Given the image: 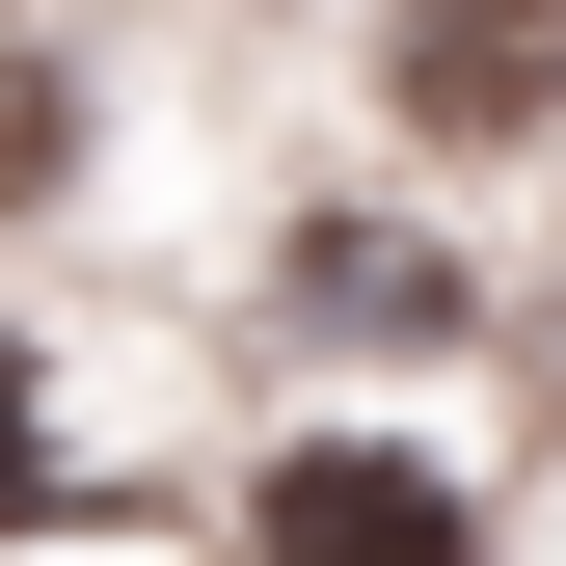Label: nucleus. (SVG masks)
Returning a JSON list of instances; mask_svg holds the SVG:
<instances>
[{
    "instance_id": "nucleus-3",
    "label": "nucleus",
    "mask_w": 566,
    "mask_h": 566,
    "mask_svg": "<svg viewBox=\"0 0 566 566\" xmlns=\"http://www.w3.org/2000/svg\"><path fill=\"white\" fill-rule=\"evenodd\" d=\"M270 297L350 324V350H405V324H459V243H432V217H297V243H270Z\"/></svg>"
},
{
    "instance_id": "nucleus-1",
    "label": "nucleus",
    "mask_w": 566,
    "mask_h": 566,
    "mask_svg": "<svg viewBox=\"0 0 566 566\" xmlns=\"http://www.w3.org/2000/svg\"><path fill=\"white\" fill-rule=\"evenodd\" d=\"M243 566H485V485H459V432H405V405H297V432L243 459Z\"/></svg>"
},
{
    "instance_id": "nucleus-4",
    "label": "nucleus",
    "mask_w": 566,
    "mask_h": 566,
    "mask_svg": "<svg viewBox=\"0 0 566 566\" xmlns=\"http://www.w3.org/2000/svg\"><path fill=\"white\" fill-rule=\"evenodd\" d=\"M28 485H54V378L0 350V513H28Z\"/></svg>"
},
{
    "instance_id": "nucleus-2",
    "label": "nucleus",
    "mask_w": 566,
    "mask_h": 566,
    "mask_svg": "<svg viewBox=\"0 0 566 566\" xmlns=\"http://www.w3.org/2000/svg\"><path fill=\"white\" fill-rule=\"evenodd\" d=\"M378 135L405 163H539L566 135V0H378Z\"/></svg>"
}]
</instances>
